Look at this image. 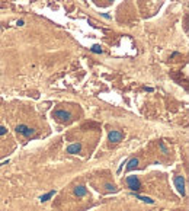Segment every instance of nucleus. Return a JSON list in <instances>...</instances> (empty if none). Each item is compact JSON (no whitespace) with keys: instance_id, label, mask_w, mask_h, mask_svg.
<instances>
[{"instance_id":"nucleus-1","label":"nucleus","mask_w":189,"mask_h":211,"mask_svg":"<svg viewBox=\"0 0 189 211\" xmlns=\"http://www.w3.org/2000/svg\"><path fill=\"white\" fill-rule=\"evenodd\" d=\"M127 185H128V188H130L131 191H138L140 186H141L140 179H138L137 176H128V178H127Z\"/></svg>"},{"instance_id":"nucleus-2","label":"nucleus","mask_w":189,"mask_h":211,"mask_svg":"<svg viewBox=\"0 0 189 211\" xmlns=\"http://www.w3.org/2000/svg\"><path fill=\"white\" fill-rule=\"evenodd\" d=\"M16 131H18L19 134L25 135V137H31V135H34V134H35V130H34V128L25 125V124H19V125L16 127Z\"/></svg>"},{"instance_id":"nucleus-3","label":"nucleus","mask_w":189,"mask_h":211,"mask_svg":"<svg viewBox=\"0 0 189 211\" xmlns=\"http://www.w3.org/2000/svg\"><path fill=\"white\" fill-rule=\"evenodd\" d=\"M175 186H176L178 192L182 197H185V178L183 176H176L175 178Z\"/></svg>"},{"instance_id":"nucleus-4","label":"nucleus","mask_w":189,"mask_h":211,"mask_svg":"<svg viewBox=\"0 0 189 211\" xmlns=\"http://www.w3.org/2000/svg\"><path fill=\"white\" fill-rule=\"evenodd\" d=\"M52 117L57 118V120H60V121H69V120L71 118V114H70L69 111L60 109V111H54V112H52Z\"/></svg>"},{"instance_id":"nucleus-5","label":"nucleus","mask_w":189,"mask_h":211,"mask_svg":"<svg viewBox=\"0 0 189 211\" xmlns=\"http://www.w3.org/2000/svg\"><path fill=\"white\" fill-rule=\"evenodd\" d=\"M108 137H109V141H112V143H119V141L124 138V134H122L121 131H115V130H113V131L109 132Z\"/></svg>"},{"instance_id":"nucleus-6","label":"nucleus","mask_w":189,"mask_h":211,"mask_svg":"<svg viewBox=\"0 0 189 211\" xmlns=\"http://www.w3.org/2000/svg\"><path fill=\"white\" fill-rule=\"evenodd\" d=\"M80 150H81V144H80V143H74V144H70V146L67 147V153H70V154H76V153H80Z\"/></svg>"},{"instance_id":"nucleus-7","label":"nucleus","mask_w":189,"mask_h":211,"mask_svg":"<svg viewBox=\"0 0 189 211\" xmlns=\"http://www.w3.org/2000/svg\"><path fill=\"white\" fill-rule=\"evenodd\" d=\"M127 163H128L127 170H132V169H135L138 166V159H131V160H128Z\"/></svg>"},{"instance_id":"nucleus-8","label":"nucleus","mask_w":189,"mask_h":211,"mask_svg":"<svg viewBox=\"0 0 189 211\" xmlns=\"http://www.w3.org/2000/svg\"><path fill=\"white\" fill-rule=\"evenodd\" d=\"M74 195L76 197H84L86 195V188L84 186H77L74 189Z\"/></svg>"},{"instance_id":"nucleus-9","label":"nucleus","mask_w":189,"mask_h":211,"mask_svg":"<svg viewBox=\"0 0 189 211\" xmlns=\"http://www.w3.org/2000/svg\"><path fill=\"white\" fill-rule=\"evenodd\" d=\"M137 200H141L143 203H149V204H154V200H151L149 197H143V195H138V194H134Z\"/></svg>"},{"instance_id":"nucleus-10","label":"nucleus","mask_w":189,"mask_h":211,"mask_svg":"<svg viewBox=\"0 0 189 211\" xmlns=\"http://www.w3.org/2000/svg\"><path fill=\"white\" fill-rule=\"evenodd\" d=\"M54 195H55V191H50L48 194H45V195H42V197H41L39 200H41V203H45V201H48V200H50L51 197H54Z\"/></svg>"},{"instance_id":"nucleus-11","label":"nucleus","mask_w":189,"mask_h":211,"mask_svg":"<svg viewBox=\"0 0 189 211\" xmlns=\"http://www.w3.org/2000/svg\"><path fill=\"white\" fill-rule=\"evenodd\" d=\"M92 52H95V54H102V52H103V50L101 48V45L95 44V45L92 47Z\"/></svg>"},{"instance_id":"nucleus-12","label":"nucleus","mask_w":189,"mask_h":211,"mask_svg":"<svg viewBox=\"0 0 189 211\" xmlns=\"http://www.w3.org/2000/svg\"><path fill=\"white\" fill-rule=\"evenodd\" d=\"M105 188H106L108 191H116V188H115L113 183H105Z\"/></svg>"},{"instance_id":"nucleus-13","label":"nucleus","mask_w":189,"mask_h":211,"mask_svg":"<svg viewBox=\"0 0 189 211\" xmlns=\"http://www.w3.org/2000/svg\"><path fill=\"white\" fill-rule=\"evenodd\" d=\"M6 132H7V130H6L4 127H1V125H0V135H4Z\"/></svg>"},{"instance_id":"nucleus-14","label":"nucleus","mask_w":189,"mask_h":211,"mask_svg":"<svg viewBox=\"0 0 189 211\" xmlns=\"http://www.w3.org/2000/svg\"><path fill=\"white\" fill-rule=\"evenodd\" d=\"M160 149H161V152H163V153H167V149L164 147V144H163V143H160Z\"/></svg>"},{"instance_id":"nucleus-15","label":"nucleus","mask_w":189,"mask_h":211,"mask_svg":"<svg viewBox=\"0 0 189 211\" xmlns=\"http://www.w3.org/2000/svg\"><path fill=\"white\" fill-rule=\"evenodd\" d=\"M23 23H25V22H23V21H22V19H21V21H18V22H16V25H19V26H22V25H23Z\"/></svg>"},{"instance_id":"nucleus-16","label":"nucleus","mask_w":189,"mask_h":211,"mask_svg":"<svg viewBox=\"0 0 189 211\" xmlns=\"http://www.w3.org/2000/svg\"><path fill=\"white\" fill-rule=\"evenodd\" d=\"M108 1H113V0H108Z\"/></svg>"}]
</instances>
